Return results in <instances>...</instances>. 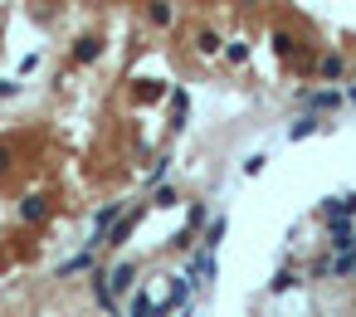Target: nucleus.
I'll return each mask as SVG.
<instances>
[{
    "label": "nucleus",
    "mask_w": 356,
    "mask_h": 317,
    "mask_svg": "<svg viewBox=\"0 0 356 317\" xmlns=\"http://www.w3.org/2000/svg\"><path fill=\"white\" fill-rule=\"evenodd\" d=\"M308 102H313V108H322V113H327V108H337V102H342V98H337V93L327 88V93H313Z\"/></svg>",
    "instance_id": "obj_4"
},
{
    "label": "nucleus",
    "mask_w": 356,
    "mask_h": 317,
    "mask_svg": "<svg viewBox=\"0 0 356 317\" xmlns=\"http://www.w3.org/2000/svg\"><path fill=\"white\" fill-rule=\"evenodd\" d=\"M215 49H220V39L205 30V34H200V54H215Z\"/></svg>",
    "instance_id": "obj_7"
},
{
    "label": "nucleus",
    "mask_w": 356,
    "mask_h": 317,
    "mask_svg": "<svg viewBox=\"0 0 356 317\" xmlns=\"http://www.w3.org/2000/svg\"><path fill=\"white\" fill-rule=\"evenodd\" d=\"M351 102H356V83H351Z\"/></svg>",
    "instance_id": "obj_11"
},
{
    "label": "nucleus",
    "mask_w": 356,
    "mask_h": 317,
    "mask_svg": "<svg viewBox=\"0 0 356 317\" xmlns=\"http://www.w3.org/2000/svg\"><path fill=\"white\" fill-rule=\"evenodd\" d=\"M274 49L278 54H293V34H274Z\"/></svg>",
    "instance_id": "obj_10"
},
{
    "label": "nucleus",
    "mask_w": 356,
    "mask_h": 317,
    "mask_svg": "<svg viewBox=\"0 0 356 317\" xmlns=\"http://www.w3.org/2000/svg\"><path fill=\"white\" fill-rule=\"evenodd\" d=\"M103 283H108V288H132V263H118V269H113Z\"/></svg>",
    "instance_id": "obj_1"
},
{
    "label": "nucleus",
    "mask_w": 356,
    "mask_h": 317,
    "mask_svg": "<svg viewBox=\"0 0 356 317\" xmlns=\"http://www.w3.org/2000/svg\"><path fill=\"white\" fill-rule=\"evenodd\" d=\"M132 317H151V298H146V293L132 303Z\"/></svg>",
    "instance_id": "obj_8"
},
{
    "label": "nucleus",
    "mask_w": 356,
    "mask_h": 317,
    "mask_svg": "<svg viewBox=\"0 0 356 317\" xmlns=\"http://www.w3.org/2000/svg\"><path fill=\"white\" fill-rule=\"evenodd\" d=\"M181 122H186V93L171 98V127H181Z\"/></svg>",
    "instance_id": "obj_5"
},
{
    "label": "nucleus",
    "mask_w": 356,
    "mask_h": 317,
    "mask_svg": "<svg viewBox=\"0 0 356 317\" xmlns=\"http://www.w3.org/2000/svg\"><path fill=\"white\" fill-rule=\"evenodd\" d=\"M151 20H157V25H171V6H151Z\"/></svg>",
    "instance_id": "obj_9"
},
{
    "label": "nucleus",
    "mask_w": 356,
    "mask_h": 317,
    "mask_svg": "<svg viewBox=\"0 0 356 317\" xmlns=\"http://www.w3.org/2000/svg\"><path fill=\"white\" fill-rule=\"evenodd\" d=\"M210 269H215V263H210V254H195V263H190V278H210Z\"/></svg>",
    "instance_id": "obj_3"
},
{
    "label": "nucleus",
    "mask_w": 356,
    "mask_h": 317,
    "mask_svg": "<svg viewBox=\"0 0 356 317\" xmlns=\"http://www.w3.org/2000/svg\"><path fill=\"white\" fill-rule=\"evenodd\" d=\"M313 132H318V118H298L288 137H293V142H302V137H313Z\"/></svg>",
    "instance_id": "obj_2"
},
{
    "label": "nucleus",
    "mask_w": 356,
    "mask_h": 317,
    "mask_svg": "<svg viewBox=\"0 0 356 317\" xmlns=\"http://www.w3.org/2000/svg\"><path fill=\"white\" fill-rule=\"evenodd\" d=\"M337 74H342V59L327 54V59H322V78H337Z\"/></svg>",
    "instance_id": "obj_6"
}]
</instances>
